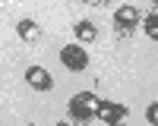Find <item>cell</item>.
Here are the masks:
<instances>
[{
  "label": "cell",
  "mask_w": 158,
  "mask_h": 126,
  "mask_svg": "<svg viewBox=\"0 0 158 126\" xmlns=\"http://www.w3.org/2000/svg\"><path fill=\"white\" fill-rule=\"evenodd\" d=\"M98 104H101V101L92 95V92L73 95V98H70V120H73L76 126H89V120L98 113Z\"/></svg>",
  "instance_id": "1"
},
{
  "label": "cell",
  "mask_w": 158,
  "mask_h": 126,
  "mask_svg": "<svg viewBox=\"0 0 158 126\" xmlns=\"http://www.w3.org/2000/svg\"><path fill=\"white\" fill-rule=\"evenodd\" d=\"M60 63H63L70 73H82V69L89 66V54H85L82 44H67V47L60 50Z\"/></svg>",
  "instance_id": "2"
},
{
  "label": "cell",
  "mask_w": 158,
  "mask_h": 126,
  "mask_svg": "<svg viewBox=\"0 0 158 126\" xmlns=\"http://www.w3.org/2000/svg\"><path fill=\"white\" fill-rule=\"evenodd\" d=\"M95 117H98L104 126H123V120H127V107H123V104H114V101H101Z\"/></svg>",
  "instance_id": "3"
},
{
  "label": "cell",
  "mask_w": 158,
  "mask_h": 126,
  "mask_svg": "<svg viewBox=\"0 0 158 126\" xmlns=\"http://www.w3.org/2000/svg\"><path fill=\"white\" fill-rule=\"evenodd\" d=\"M139 22V10L136 6H120V10H117L114 13V25H117V35H120V38H127L130 35V29H133V25Z\"/></svg>",
  "instance_id": "4"
},
{
  "label": "cell",
  "mask_w": 158,
  "mask_h": 126,
  "mask_svg": "<svg viewBox=\"0 0 158 126\" xmlns=\"http://www.w3.org/2000/svg\"><path fill=\"white\" fill-rule=\"evenodd\" d=\"M25 82H29L35 92H51V88H54V79H51V73L44 66H29L25 69Z\"/></svg>",
  "instance_id": "5"
},
{
  "label": "cell",
  "mask_w": 158,
  "mask_h": 126,
  "mask_svg": "<svg viewBox=\"0 0 158 126\" xmlns=\"http://www.w3.org/2000/svg\"><path fill=\"white\" fill-rule=\"evenodd\" d=\"M76 38H79V44H89V41H95L98 38V29H95V22L92 19H82V22H76Z\"/></svg>",
  "instance_id": "6"
},
{
  "label": "cell",
  "mask_w": 158,
  "mask_h": 126,
  "mask_svg": "<svg viewBox=\"0 0 158 126\" xmlns=\"http://www.w3.org/2000/svg\"><path fill=\"white\" fill-rule=\"evenodd\" d=\"M16 35L22 38V41H38L41 29H38V22H35V19H19V25H16Z\"/></svg>",
  "instance_id": "7"
},
{
  "label": "cell",
  "mask_w": 158,
  "mask_h": 126,
  "mask_svg": "<svg viewBox=\"0 0 158 126\" xmlns=\"http://www.w3.org/2000/svg\"><path fill=\"white\" fill-rule=\"evenodd\" d=\"M146 35L152 38V41H158V16H155V13L146 16Z\"/></svg>",
  "instance_id": "8"
},
{
  "label": "cell",
  "mask_w": 158,
  "mask_h": 126,
  "mask_svg": "<svg viewBox=\"0 0 158 126\" xmlns=\"http://www.w3.org/2000/svg\"><path fill=\"white\" fill-rule=\"evenodd\" d=\"M146 120H149L152 126H158V101H152V104L146 107Z\"/></svg>",
  "instance_id": "9"
},
{
  "label": "cell",
  "mask_w": 158,
  "mask_h": 126,
  "mask_svg": "<svg viewBox=\"0 0 158 126\" xmlns=\"http://www.w3.org/2000/svg\"><path fill=\"white\" fill-rule=\"evenodd\" d=\"M54 126H70V123H54Z\"/></svg>",
  "instance_id": "10"
}]
</instances>
